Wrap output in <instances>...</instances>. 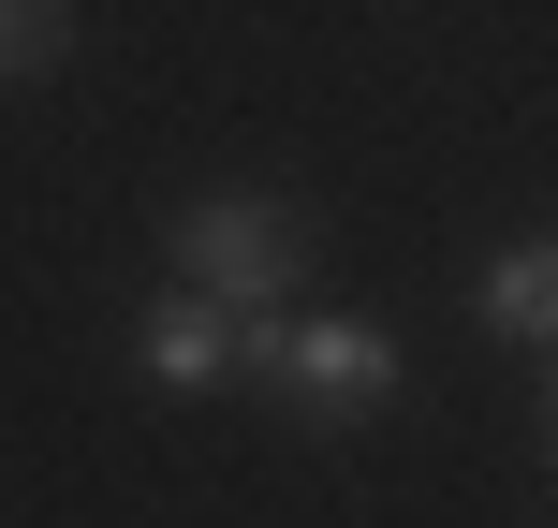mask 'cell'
Masks as SVG:
<instances>
[{
  "label": "cell",
  "instance_id": "6da1fadb",
  "mask_svg": "<svg viewBox=\"0 0 558 528\" xmlns=\"http://www.w3.org/2000/svg\"><path fill=\"white\" fill-rule=\"evenodd\" d=\"M235 382H265L294 441H367L412 367H397V323H367V308H265V323H235Z\"/></svg>",
  "mask_w": 558,
  "mask_h": 528
},
{
  "label": "cell",
  "instance_id": "7a4b0ae2",
  "mask_svg": "<svg viewBox=\"0 0 558 528\" xmlns=\"http://www.w3.org/2000/svg\"><path fill=\"white\" fill-rule=\"evenodd\" d=\"M162 265L192 279V294H221L235 323H265V308L308 294V206L294 192H192L162 221Z\"/></svg>",
  "mask_w": 558,
  "mask_h": 528
},
{
  "label": "cell",
  "instance_id": "3957f363",
  "mask_svg": "<svg viewBox=\"0 0 558 528\" xmlns=\"http://www.w3.org/2000/svg\"><path fill=\"white\" fill-rule=\"evenodd\" d=\"M133 367H147L162 396H221V382H235V308L192 294V279H162V294L133 308Z\"/></svg>",
  "mask_w": 558,
  "mask_h": 528
},
{
  "label": "cell",
  "instance_id": "277c9868",
  "mask_svg": "<svg viewBox=\"0 0 558 528\" xmlns=\"http://www.w3.org/2000/svg\"><path fill=\"white\" fill-rule=\"evenodd\" d=\"M471 294H485V337H514V353H544V337H558V250H544V235L485 250V279H471Z\"/></svg>",
  "mask_w": 558,
  "mask_h": 528
},
{
  "label": "cell",
  "instance_id": "5b68a950",
  "mask_svg": "<svg viewBox=\"0 0 558 528\" xmlns=\"http://www.w3.org/2000/svg\"><path fill=\"white\" fill-rule=\"evenodd\" d=\"M59 59H74V0H0V88L59 74Z\"/></svg>",
  "mask_w": 558,
  "mask_h": 528
}]
</instances>
